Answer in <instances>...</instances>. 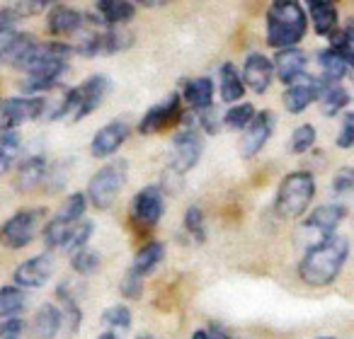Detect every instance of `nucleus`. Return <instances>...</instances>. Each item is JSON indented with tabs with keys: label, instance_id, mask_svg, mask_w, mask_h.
I'll use <instances>...</instances> for the list:
<instances>
[{
	"label": "nucleus",
	"instance_id": "nucleus-1",
	"mask_svg": "<svg viewBox=\"0 0 354 339\" xmlns=\"http://www.w3.org/2000/svg\"><path fill=\"white\" fill-rule=\"evenodd\" d=\"M349 257V240L344 235L323 238L315 245L306 250L304 260L299 264V276L308 286H330L342 271L344 262Z\"/></svg>",
	"mask_w": 354,
	"mask_h": 339
},
{
	"label": "nucleus",
	"instance_id": "nucleus-2",
	"mask_svg": "<svg viewBox=\"0 0 354 339\" xmlns=\"http://www.w3.org/2000/svg\"><path fill=\"white\" fill-rule=\"evenodd\" d=\"M308 22L306 12L294 0H277L267 10V44L272 49H291L304 39Z\"/></svg>",
	"mask_w": 354,
	"mask_h": 339
},
{
	"label": "nucleus",
	"instance_id": "nucleus-3",
	"mask_svg": "<svg viewBox=\"0 0 354 339\" xmlns=\"http://www.w3.org/2000/svg\"><path fill=\"white\" fill-rule=\"evenodd\" d=\"M315 194V180L310 173L299 170V173H289L279 184V192L274 199V209L281 218H299L310 206Z\"/></svg>",
	"mask_w": 354,
	"mask_h": 339
},
{
	"label": "nucleus",
	"instance_id": "nucleus-4",
	"mask_svg": "<svg viewBox=\"0 0 354 339\" xmlns=\"http://www.w3.org/2000/svg\"><path fill=\"white\" fill-rule=\"evenodd\" d=\"M127 175H129L127 160H114L109 165L100 167L97 173L90 177L85 199L97 209H109L114 204V199H117V194L122 192L124 182H127Z\"/></svg>",
	"mask_w": 354,
	"mask_h": 339
},
{
	"label": "nucleus",
	"instance_id": "nucleus-5",
	"mask_svg": "<svg viewBox=\"0 0 354 339\" xmlns=\"http://www.w3.org/2000/svg\"><path fill=\"white\" fill-rule=\"evenodd\" d=\"M44 218V209H25L8 218L0 226V245L8 250H22L35 240L39 223Z\"/></svg>",
	"mask_w": 354,
	"mask_h": 339
},
{
	"label": "nucleus",
	"instance_id": "nucleus-6",
	"mask_svg": "<svg viewBox=\"0 0 354 339\" xmlns=\"http://www.w3.org/2000/svg\"><path fill=\"white\" fill-rule=\"evenodd\" d=\"M44 97H6L0 99V131H15L17 124L46 114Z\"/></svg>",
	"mask_w": 354,
	"mask_h": 339
},
{
	"label": "nucleus",
	"instance_id": "nucleus-7",
	"mask_svg": "<svg viewBox=\"0 0 354 339\" xmlns=\"http://www.w3.org/2000/svg\"><path fill=\"white\" fill-rule=\"evenodd\" d=\"M183 117H185L183 97H180V93H172L162 104H153V107L148 109L146 117L138 122V133L151 136V133L165 131V128L183 122Z\"/></svg>",
	"mask_w": 354,
	"mask_h": 339
},
{
	"label": "nucleus",
	"instance_id": "nucleus-8",
	"mask_svg": "<svg viewBox=\"0 0 354 339\" xmlns=\"http://www.w3.org/2000/svg\"><path fill=\"white\" fill-rule=\"evenodd\" d=\"M202 157V136L197 128L185 126L183 131L172 138V153H170V165L177 175L187 173L197 165V160Z\"/></svg>",
	"mask_w": 354,
	"mask_h": 339
},
{
	"label": "nucleus",
	"instance_id": "nucleus-9",
	"mask_svg": "<svg viewBox=\"0 0 354 339\" xmlns=\"http://www.w3.org/2000/svg\"><path fill=\"white\" fill-rule=\"evenodd\" d=\"M73 54V46L68 44H61V41H49V44H37L20 64L15 66L17 70H25L27 75L37 73V70H44L51 68V66H59L66 64L68 56Z\"/></svg>",
	"mask_w": 354,
	"mask_h": 339
},
{
	"label": "nucleus",
	"instance_id": "nucleus-10",
	"mask_svg": "<svg viewBox=\"0 0 354 339\" xmlns=\"http://www.w3.org/2000/svg\"><path fill=\"white\" fill-rule=\"evenodd\" d=\"M274 126H277L274 112H270V109H262V112H257L255 117H252V122L245 126V133H243V138H241V146H238L241 155L243 157L257 155V153L262 151V146L270 141Z\"/></svg>",
	"mask_w": 354,
	"mask_h": 339
},
{
	"label": "nucleus",
	"instance_id": "nucleus-11",
	"mask_svg": "<svg viewBox=\"0 0 354 339\" xmlns=\"http://www.w3.org/2000/svg\"><path fill=\"white\" fill-rule=\"evenodd\" d=\"M54 269V257L49 252H41V255H35L27 262H22L15 269V274H12V281H15L17 289H39V286H44L51 279Z\"/></svg>",
	"mask_w": 354,
	"mask_h": 339
},
{
	"label": "nucleus",
	"instance_id": "nucleus-12",
	"mask_svg": "<svg viewBox=\"0 0 354 339\" xmlns=\"http://www.w3.org/2000/svg\"><path fill=\"white\" fill-rule=\"evenodd\" d=\"M165 213V197H162L160 184H148L141 192H136L131 202V216L136 223L156 226Z\"/></svg>",
	"mask_w": 354,
	"mask_h": 339
},
{
	"label": "nucleus",
	"instance_id": "nucleus-13",
	"mask_svg": "<svg viewBox=\"0 0 354 339\" xmlns=\"http://www.w3.org/2000/svg\"><path fill=\"white\" fill-rule=\"evenodd\" d=\"M107 93H109L107 75H90L83 85L75 88L78 102H75V112H73V117H71V122H80V119L90 117V114L100 107V102L107 97Z\"/></svg>",
	"mask_w": 354,
	"mask_h": 339
},
{
	"label": "nucleus",
	"instance_id": "nucleus-14",
	"mask_svg": "<svg viewBox=\"0 0 354 339\" xmlns=\"http://www.w3.org/2000/svg\"><path fill=\"white\" fill-rule=\"evenodd\" d=\"M320 90H323V83H320L318 78H313V75L304 73V75H299V78L291 80V83L286 85L281 102H284L286 112L301 114L310 102H315V99L320 97Z\"/></svg>",
	"mask_w": 354,
	"mask_h": 339
},
{
	"label": "nucleus",
	"instance_id": "nucleus-15",
	"mask_svg": "<svg viewBox=\"0 0 354 339\" xmlns=\"http://www.w3.org/2000/svg\"><path fill=\"white\" fill-rule=\"evenodd\" d=\"M129 138V126L124 122H109L107 126H102L97 133L93 136L90 143V153L93 157H109L122 148V143Z\"/></svg>",
	"mask_w": 354,
	"mask_h": 339
},
{
	"label": "nucleus",
	"instance_id": "nucleus-16",
	"mask_svg": "<svg viewBox=\"0 0 354 339\" xmlns=\"http://www.w3.org/2000/svg\"><path fill=\"white\" fill-rule=\"evenodd\" d=\"M272 75H274V68H272V61L267 59L265 54H250L243 64V85L252 90V93L262 95L272 83Z\"/></svg>",
	"mask_w": 354,
	"mask_h": 339
},
{
	"label": "nucleus",
	"instance_id": "nucleus-17",
	"mask_svg": "<svg viewBox=\"0 0 354 339\" xmlns=\"http://www.w3.org/2000/svg\"><path fill=\"white\" fill-rule=\"evenodd\" d=\"M46 25H49L51 35H73L80 27L100 25V22L95 20V17L80 15L78 10H73V8H68V6H54L49 10V17H46Z\"/></svg>",
	"mask_w": 354,
	"mask_h": 339
},
{
	"label": "nucleus",
	"instance_id": "nucleus-18",
	"mask_svg": "<svg viewBox=\"0 0 354 339\" xmlns=\"http://www.w3.org/2000/svg\"><path fill=\"white\" fill-rule=\"evenodd\" d=\"M347 218V206L342 204H323L308 218H306V231H315L320 238H328L337 231L339 223Z\"/></svg>",
	"mask_w": 354,
	"mask_h": 339
},
{
	"label": "nucleus",
	"instance_id": "nucleus-19",
	"mask_svg": "<svg viewBox=\"0 0 354 339\" xmlns=\"http://www.w3.org/2000/svg\"><path fill=\"white\" fill-rule=\"evenodd\" d=\"M306 54L301 49H296V46H291V49H281L277 51L274 61H272V68L277 70V78L281 80L284 85H289L291 80H296L299 75L306 73Z\"/></svg>",
	"mask_w": 354,
	"mask_h": 339
},
{
	"label": "nucleus",
	"instance_id": "nucleus-20",
	"mask_svg": "<svg viewBox=\"0 0 354 339\" xmlns=\"http://www.w3.org/2000/svg\"><path fill=\"white\" fill-rule=\"evenodd\" d=\"M61 329V310L54 303H44L35 313L30 325V339H54Z\"/></svg>",
	"mask_w": 354,
	"mask_h": 339
},
{
	"label": "nucleus",
	"instance_id": "nucleus-21",
	"mask_svg": "<svg viewBox=\"0 0 354 339\" xmlns=\"http://www.w3.org/2000/svg\"><path fill=\"white\" fill-rule=\"evenodd\" d=\"M183 99L194 109V112H207L214 102V83L212 78H192L185 80L183 85Z\"/></svg>",
	"mask_w": 354,
	"mask_h": 339
},
{
	"label": "nucleus",
	"instance_id": "nucleus-22",
	"mask_svg": "<svg viewBox=\"0 0 354 339\" xmlns=\"http://www.w3.org/2000/svg\"><path fill=\"white\" fill-rule=\"evenodd\" d=\"M46 175V160L41 155H30L20 162L17 167V177H15V184L20 192H30L35 189L37 184H41Z\"/></svg>",
	"mask_w": 354,
	"mask_h": 339
},
{
	"label": "nucleus",
	"instance_id": "nucleus-23",
	"mask_svg": "<svg viewBox=\"0 0 354 339\" xmlns=\"http://www.w3.org/2000/svg\"><path fill=\"white\" fill-rule=\"evenodd\" d=\"M310 20H313L315 35H335V30H337V6L328 3V0H313L310 3Z\"/></svg>",
	"mask_w": 354,
	"mask_h": 339
},
{
	"label": "nucleus",
	"instance_id": "nucleus-24",
	"mask_svg": "<svg viewBox=\"0 0 354 339\" xmlns=\"http://www.w3.org/2000/svg\"><path fill=\"white\" fill-rule=\"evenodd\" d=\"M318 64H320V83L325 85H339V80L344 78V75L349 73V64L342 59V56H337L335 51L330 49H323L318 54Z\"/></svg>",
	"mask_w": 354,
	"mask_h": 339
},
{
	"label": "nucleus",
	"instance_id": "nucleus-25",
	"mask_svg": "<svg viewBox=\"0 0 354 339\" xmlns=\"http://www.w3.org/2000/svg\"><path fill=\"white\" fill-rule=\"evenodd\" d=\"M162 257H165V242H160V240L146 242V245H143L141 250L136 252V257H133L131 271H136V274L143 279V276L151 274V271L156 269L158 264H160Z\"/></svg>",
	"mask_w": 354,
	"mask_h": 339
},
{
	"label": "nucleus",
	"instance_id": "nucleus-26",
	"mask_svg": "<svg viewBox=\"0 0 354 339\" xmlns=\"http://www.w3.org/2000/svg\"><path fill=\"white\" fill-rule=\"evenodd\" d=\"M95 8H97L100 20L107 22V25H112V27L127 25V22L133 20V15H136L133 6L127 3V0H100Z\"/></svg>",
	"mask_w": 354,
	"mask_h": 339
},
{
	"label": "nucleus",
	"instance_id": "nucleus-27",
	"mask_svg": "<svg viewBox=\"0 0 354 339\" xmlns=\"http://www.w3.org/2000/svg\"><path fill=\"white\" fill-rule=\"evenodd\" d=\"M218 85H221V99L223 102H238V99L243 97V93H245V85H243L241 80V73H238V68L233 64H223L221 66V80H218Z\"/></svg>",
	"mask_w": 354,
	"mask_h": 339
},
{
	"label": "nucleus",
	"instance_id": "nucleus-28",
	"mask_svg": "<svg viewBox=\"0 0 354 339\" xmlns=\"http://www.w3.org/2000/svg\"><path fill=\"white\" fill-rule=\"evenodd\" d=\"M320 112L325 114V117H335V114H339L344 107L349 104V93L342 88V85H325L323 83V90H320Z\"/></svg>",
	"mask_w": 354,
	"mask_h": 339
},
{
	"label": "nucleus",
	"instance_id": "nucleus-29",
	"mask_svg": "<svg viewBox=\"0 0 354 339\" xmlns=\"http://www.w3.org/2000/svg\"><path fill=\"white\" fill-rule=\"evenodd\" d=\"M25 291L17 286H3L0 289V318H17L25 310Z\"/></svg>",
	"mask_w": 354,
	"mask_h": 339
},
{
	"label": "nucleus",
	"instance_id": "nucleus-30",
	"mask_svg": "<svg viewBox=\"0 0 354 339\" xmlns=\"http://www.w3.org/2000/svg\"><path fill=\"white\" fill-rule=\"evenodd\" d=\"M330 51H335L337 56H342L349 66L354 61V27L352 22L342 27V30H335V35H330Z\"/></svg>",
	"mask_w": 354,
	"mask_h": 339
},
{
	"label": "nucleus",
	"instance_id": "nucleus-31",
	"mask_svg": "<svg viewBox=\"0 0 354 339\" xmlns=\"http://www.w3.org/2000/svg\"><path fill=\"white\" fill-rule=\"evenodd\" d=\"M20 136L17 131H6L0 136V175H6L10 170V165L15 162V157L20 155Z\"/></svg>",
	"mask_w": 354,
	"mask_h": 339
},
{
	"label": "nucleus",
	"instance_id": "nucleus-32",
	"mask_svg": "<svg viewBox=\"0 0 354 339\" xmlns=\"http://www.w3.org/2000/svg\"><path fill=\"white\" fill-rule=\"evenodd\" d=\"M85 206H88L85 194L75 192V194H71V197H66L64 206L59 209V213H56L54 218H59V221H64V223H78V221H83Z\"/></svg>",
	"mask_w": 354,
	"mask_h": 339
},
{
	"label": "nucleus",
	"instance_id": "nucleus-33",
	"mask_svg": "<svg viewBox=\"0 0 354 339\" xmlns=\"http://www.w3.org/2000/svg\"><path fill=\"white\" fill-rule=\"evenodd\" d=\"M315 138H318L315 126H310V124H301V126H296V131L291 133L289 151L296 153V155H301V153H306V151H310V148H313Z\"/></svg>",
	"mask_w": 354,
	"mask_h": 339
},
{
	"label": "nucleus",
	"instance_id": "nucleus-34",
	"mask_svg": "<svg viewBox=\"0 0 354 339\" xmlns=\"http://www.w3.org/2000/svg\"><path fill=\"white\" fill-rule=\"evenodd\" d=\"M71 264H73V269L78 271V274L90 276V274H95V271L100 269V264H102V257H100L97 252L83 247V250L73 252V260H71Z\"/></svg>",
	"mask_w": 354,
	"mask_h": 339
},
{
	"label": "nucleus",
	"instance_id": "nucleus-35",
	"mask_svg": "<svg viewBox=\"0 0 354 339\" xmlns=\"http://www.w3.org/2000/svg\"><path fill=\"white\" fill-rule=\"evenodd\" d=\"M102 322L107 325V327L117 329V332H127V329L131 327V310L122 303L112 305V308H107L102 313Z\"/></svg>",
	"mask_w": 354,
	"mask_h": 339
},
{
	"label": "nucleus",
	"instance_id": "nucleus-36",
	"mask_svg": "<svg viewBox=\"0 0 354 339\" xmlns=\"http://www.w3.org/2000/svg\"><path fill=\"white\" fill-rule=\"evenodd\" d=\"M252 117H255V109H252L250 102H241L236 104V107H231L226 112V117H223V124H226L228 128H245L248 124L252 122Z\"/></svg>",
	"mask_w": 354,
	"mask_h": 339
},
{
	"label": "nucleus",
	"instance_id": "nucleus-37",
	"mask_svg": "<svg viewBox=\"0 0 354 339\" xmlns=\"http://www.w3.org/2000/svg\"><path fill=\"white\" fill-rule=\"evenodd\" d=\"M90 235H93V221H78V226L73 228V233H71V238L66 240V245L61 247L64 252H78L83 250L85 245H88Z\"/></svg>",
	"mask_w": 354,
	"mask_h": 339
},
{
	"label": "nucleus",
	"instance_id": "nucleus-38",
	"mask_svg": "<svg viewBox=\"0 0 354 339\" xmlns=\"http://www.w3.org/2000/svg\"><path fill=\"white\" fill-rule=\"evenodd\" d=\"M185 228H187V233L197 242L207 240V228H204V213H202V209H199V206H189L187 209V213H185Z\"/></svg>",
	"mask_w": 354,
	"mask_h": 339
},
{
	"label": "nucleus",
	"instance_id": "nucleus-39",
	"mask_svg": "<svg viewBox=\"0 0 354 339\" xmlns=\"http://www.w3.org/2000/svg\"><path fill=\"white\" fill-rule=\"evenodd\" d=\"M119 291H122V296H124V298H129V300L141 298V293H143V279L136 274V271L129 269L127 274H124L122 284H119Z\"/></svg>",
	"mask_w": 354,
	"mask_h": 339
},
{
	"label": "nucleus",
	"instance_id": "nucleus-40",
	"mask_svg": "<svg viewBox=\"0 0 354 339\" xmlns=\"http://www.w3.org/2000/svg\"><path fill=\"white\" fill-rule=\"evenodd\" d=\"M352 184H354V173L349 170V167H342V170L333 177V192L335 194H349L352 192Z\"/></svg>",
	"mask_w": 354,
	"mask_h": 339
},
{
	"label": "nucleus",
	"instance_id": "nucleus-41",
	"mask_svg": "<svg viewBox=\"0 0 354 339\" xmlns=\"http://www.w3.org/2000/svg\"><path fill=\"white\" fill-rule=\"evenodd\" d=\"M25 334V320L20 318H8L0 327V339H22Z\"/></svg>",
	"mask_w": 354,
	"mask_h": 339
},
{
	"label": "nucleus",
	"instance_id": "nucleus-42",
	"mask_svg": "<svg viewBox=\"0 0 354 339\" xmlns=\"http://www.w3.org/2000/svg\"><path fill=\"white\" fill-rule=\"evenodd\" d=\"M337 146L339 148H352L354 146V114L347 112L342 119V131L337 136Z\"/></svg>",
	"mask_w": 354,
	"mask_h": 339
},
{
	"label": "nucleus",
	"instance_id": "nucleus-43",
	"mask_svg": "<svg viewBox=\"0 0 354 339\" xmlns=\"http://www.w3.org/2000/svg\"><path fill=\"white\" fill-rule=\"evenodd\" d=\"M44 8H46V3L37 0V3H17V6H15V8H10V10L15 12V17L20 20V17H25V15H35V12L44 10Z\"/></svg>",
	"mask_w": 354,
	"mask_h": 339
},
{
	"label": "nucleus",
	"instance_id": "nucleus-44",
	"mask_svg": "<svg viewBox=\"0 0 354 339\" xmlns=\"http://www.w3.org/2000/svg\"><path fill=\"white\" fill-rule=\"evenodd\" d=\"M17 32L15 30H8V32H0V64H6V56L10 51V44L15 39Z\"/></svg>",
	"mask_w": 354,
	"mask_h": 339
},
{
	"label": "nucleus",
	"instance_id": "nucleus-45",
	"mask_svg": "<svg viewBox=\"0 0 354 339\" xmlns=\"http://www.w3.org/2000/svg\"><path fill=\"white\" fill-rule=\"evenodd\" d=\"M15 12L8 8V10H0V32H8V30H15Z\"/></svg>",
	"mask_w": 354,
	"mask_h": 339
},
{
	"label": "nucleus",
	"instance_id": "nucleus-46",
	"mask_svg": "<svg viewBox=\"0 0 354 339\" xmlns=\"http://www.w3.org/2000/svg\"><path fill=\"white\" fill-rule=\"evenodd\" d=\"M207 334H209L212 339H238V337H233V334L228 332L226 327H221V325H212Z\"/></svg>",
	"mask_w": 354,
	"mask_h": 339
},
{
	"label": "nucleus",
	"instance_id": "nucleus-47",
	"mask_svg": "<svg viewBox=\"0 0 354 339\" xmlns=\"http://www.w3.org/2000/svg\"><path fill=\"white\" fill-rule=\"evenodd\" d=\"M192 339H212V337L207 334V329H197V332L192 334Z\"/></svg>",
	"mask_w": 354,
	"mask_h": 339
},
{
	"label": "nucleus",
	"instance_id": "nucleus-48",
	"mask_svg": "<svg viewBox=\"0 0 354 339\" xmlns=\"http://www.w3.org/2000/svg\"><path fill=\"white\" fill-rule=\"evenodd\" d=\"M100 339H119V337H117V334H112V332H104Z\"/></svg>",
	"mask_w": 354,
	"mask_h": 339
},
{
	"label": "nucleus",
	"instance_id": "nucleus-49",
	"mask_svg": "<svg viewBox=\"0 0 354 339\" xmlns=\"http://www.w3.org/2000/svg\"><path fill=\"white\" fill-rule=\"evenodd\" d=\"M138 339H153V337H138Z\"/></svg>",
	"mask_w": 354,
	"mask_h": 339
},
{
	"label": "nucleus",
	"instance_id": "nucleus-50",
	"mask_svg": "<svg viewBox=\"0 0 354 339\" xmlns=\"http://www.w3.org/2000/svg\"><path fill=\"white\" fill-rule=\"evenodd\" d=\"M320 339H335V337H320Z\"/></svg>",
	"mask_w": 354,
	"mask_h": 339
}]
</instances>
